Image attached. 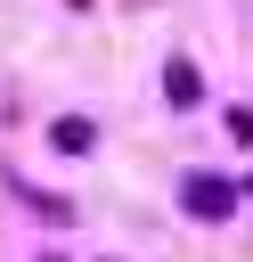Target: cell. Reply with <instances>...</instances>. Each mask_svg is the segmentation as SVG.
I'll return each instance as SVG.
<instances>
[{
	"mask_svg": "<svg viewBox=\"0 0 253 262\" xmlns=\"http://www.w3.org/2000/svg\"><path fill=\"white\" fill-rule=\"evenodd\" d=\"M188 205H196L204 221H220V213L237 205V188H229V180H188Z\"/></svg>",
	"mask_w": 253,
	"mask_h": 262,
	"instance_id": "cell-1",
	"label": "cell"
},
{
	"mask_svg": "<svg viewBox=\"0 0 253 262\" xmlns=\"http://www.w3.org/2000/svg\"><path fill=\"white\" fill-rule=\"evenodd\" d=\"M57 147H65V156H82V147H90V123H73V115H65V123H57Z\"/></svg>",
	"mask_w": 253,
	"mask_h": 262,
	"instance_id": "cell-2",
	"label": "cell"
}]
</instances>
